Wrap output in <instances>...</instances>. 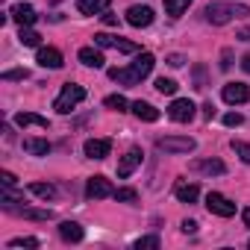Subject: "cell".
<instances>
[{
    "label": "cell",
    "instance_id": "ab89813d",
    "mask_svg": "<svg viewBox=\"0 0 250 250\" xmlns=\"http://www.w3.org/2000/svg\"><path fill=\"white\" fill-rule=\"evenodd\" d=\"M238 39H241V42H250V27H241V30H238Z\"/></svg>",
    "mask_w": 250,
    "mask_h": 250
},
{
    "label": "cell",
    "instance_id": "ba28073f",
    "mask_svg": "<svg viewBox=\"0 0 250 250\" xmlns=\"http://www.w3.org/2000/svg\"><path fill=\"white\" fill-rule=\"evenodd\" d=\"M94 44H97V47H115V50H121V53H139V44H136V42L118 39V36H106V33H97V36H94Z\"/></svg>",
    "mask_w": 250,
    "mask_h": 250
},
{
    "label": "cell",
    "instance_id": "4dcf8cb0",
    "mask_svg": "<svg viewBox=\"0 0 250 250\" xmlns=\"http://www.w3.org/2000/svg\"><path fill=\"white\" fill-rule=\"evenodd\" d=\"M115 200H124V203H136L139 194L133 188H115Z\"/></svg>",
    "mask_w": 250,
    "mask_h": 250
},
{
    "label": "cell",
    "instance_id": "30bf717a",
    "mask_svg": "<svg viewBox=\"0 0 250 250\" xmlns=\"http://www.w3.org/2000/svg\"><path fill=\"white\" fill-rule=\"evenodd\" d=\"M221 97L227 100V103H247L250 100V88L244 85V83H227L224 85V91H221Z\"/></svg>",
    "mask_w": 250,
    "mask_h": 250
},
{
    "label": "cell",
    "instance_id": "d4e9b609",
    "mask_svg": "<svg viewBox=\"0 0 250 250\" xmlns=\"http://www.w3.org/2000/svg\"><path fill=\"white\" fill-rule=\"evenodd\" d=\"M188 6H191V0H165V12H168V15H174V18H177V15H183Z\"/></svg>",
    "mask_w": 250,
    "mask_h": 250
},
{
    "label": "cell",
    "instance_id": "4316f807",
    "mask_svg": "<svg viewBox=\"0 0 250 250\" xmlns=\"http://www.w3.org/2000/svg\"><path fill=\"white\" fill-rule=\"evenodd\" d=\"M103 103H106L109 109H115V112H127V106H130V103H127V97H124V94H109V97H106Z\"/></svg>",
    "mask_w": 250,
    "mask_h": 250
},
{
    "label": "cell",
    "instance_id": "6da1fadb",
    "mask_svg": "<svg viewBox=\"0 0 250 250\" xmlns=\"http://www.w3.org/2000/svg\"><path fill=\"white\" fill-rule=\"evenodd\" d=\"M153 65H156V59H153V53H139L136 56V62L130 65V68H109V80H115V83H124V85H139L150 71H153Z\"/></svg>",
    "mask_w": 250,
    "mask_h": 250
},
{
    "label": "cell",
    "instance_id": "83f0119b",
    "mask_svg": "<svg viewBox=\"0 0 250 250\" xmlns=\"http://www.w3.org/2000/svg\"><path fill=\"white\" fill-rule=\"evenodd\" d=\"M229 147L238 153V159H241V162H247V165H250V145H247V142H235V139H232V145H229Z\"/></svg>",
    "mask_w": 250,
    "mask_h": 250
},
{
    "label": "cell",
    "instance_id": "7402d4cb",
    "mask_svg": "<svg viewBox=\"0 0 250 250\" xmlns=\"http://www.w3.org/2000/svg\"><path fill=\"white\" fill-rule=\"evenodd\" d=\"M77 9L83 15H100L109 9V0H77Z\"/></svg>",
    "mask_w": 250,
    "mask_h": 250
},
{
    "label": "cell",
    "instance_id": "1f68e13d",
    "mask_svg": "<svg viewBox=\"0 0 250 250\" xmlns=\"http://www.w3.org/2000/svg\"><path fill=\"white\" fill-rule=\"evenodd\" d=\"M9 247H39V238H12Z\"/></svg>",
    "mask_w": 250,
    "mask_h": 250
},
{
    "label": "cell",
    "instance_id": "277c9868",
    "mask_svg": "<svg viewBox=\"0 0 250 250\" xmlns=\"http://www.w3.org/2000/svg\"><path fill=\"white\" fill-rule=\"evenodd\" d=\"M156 147L162 153H191L197 147V142L188 139V136H159L156 139Z\"/></svg>",
    "mask_w": 250,
    "mask_h": 250
},
{
    "label": "cell",
    "instance_id": "2e32d148",
    "mask_svg": "<svg viewBox=\"0 0 250 250\" xmlns=\"http://www.w3.org/2000/svg\"><path fill=\"white\" fill-rule=\"evenodd\" d=\"M174 197H177V200H183V203H194V200L200 197V188H197L194 183L180 180V183L174 186Z\"/></svg>",
    "mask_w": 250,
    "mask_h": 250
},
{
    "label": "cell",
    "instance_id": "7bdbcfd3",
    "mask_svg": "<svg viewBox=\"0 0 250 250\" xmlns=\"http://www.w3.org/2000/svg\"><path fill=\"white\" fill-rule=\"evenodd\" d=\"M244 224L250 227V209H244Z\"/></svg>",
    "mask_w": 250,
    "mask_h": 250
},
{
    "label": "cell",
    "instance_id": "8fae6325",
    "mask_svg": "<svg viewBox=\"0 0 250 250\" xmlns=\"http://www.w3.org/2000/svg\"><path fill=\"white\" fill-rule=\"evenodd\" d=\"M127 21L133 24V27H150L153 24V9L150 6H130L127 9Z\"/></svg>",
    "mask_w": 250,
    "mask_h": 250
},
{
    "label": "cell",
    "instance_id": "74e56055",
    "mask_svg": "<svg viewBox=\"0 0 250 250\" xmlns=\"http://www.w3.org/2000/svg\"><path fill=\"white\" fill-rule=\"evenodd\" d=\"M183 232H197V224L186 218V221H183Z\"/></svg>",
    "mask_w": 250,
    "mask_h": 250
},
{
    "label": "cell",
    "instance_id": "ffe728a7",
    "mask_svg": "<svg viewBox=\"0 0 250 250\" xmlns=\"http://www.w3.org/2000/svg\"><path fill=\"white\" fill-rule=\"evenodd\" d=\"M77 56H80V62H83V65H88V68H103V62H106V59H103V53H100L97 47H83Z\"/></svg>",
    "mask_w": 250,
    "mask_h": 250
},
{
    "label": "cell",
    "instance_id": "cb8c5ba5",
    "mask_svg": "<svg viewBox=\"0 0 250 250\" xmlns=\"http://www.w3.org/2000/svg\"><path fill=\"white\" fill-rule=\"evenodd\" d=\"M30 191H33L36 197H42V200H53V197H56V188H53L50 183H30Z\"/></svg>",
    "mask_w": 250,
    "mask_h": 250
},
{
    "label": "cell",
    "instance_id": "b9f144b4",
    "mask_svg": "<svg viewBox=\"0 0 250 250\" xmlns=\"http://www.w3.org/2000/svg\"><path fill=\"white\" fill-rule=\"evenodd\" d=\"M241 68H244V71H247V74H250V53H247V56H244V59H241Z\"/></svg>",
    "mask_w": 250,
    "mask_h": 250
},
{
    "label": "cell",
    "instance_id": "3957f363",
    "mask_svg": "<svg viewBox=\"0 0 250 250\" xmlns=\"http://www.w3.org/2000/svg\"><path fill=\"white\" fill-rule=\"evenodd\" d=\"M85 100V88L83 85H77V83H65V88H62V94L56 97V103H53V109L59 112V115H68L77 103H83Z\"/></svg>",
    "mask_w": 250,
    "mask_h": 250
},
{
    "label": "cell",
    "instance_id": "ac0fdd59",
    "mask_svg": "<svg viewBox=\"0 0 250 250\" xmlns=\"http://www.w3.org/2000/svg\"><path fill=\"white\" fill-rule=\"evenodd\" d=\"M15 124H18V127H39V130H47V127H50L47 118H42V115H36V112H21V115H15Z\"/></svg>",
    "mask_w": 250,
    "mask_h": 250
},
{
    "label": "cell",
    "instance_id": "5bb4252c",
    "mask_svg": "<svg viewBox=\"0 0 250 250\" xmlns=\"http://www.w3.org/2000/svg\"><path fill=\"white\" fill-rule=\"evenodd\" d=\"M36 59H39L42 68H53V71L65 65V62H62V53H59L56 47H39V56H36Z\"/></svg>",
    "mask_w": 250,
    "mask_h": 250
},
{
    "label": "cell",
    "instance_id": "f35d334b",
    "mask_svg": "<svg viewBox=\"0 0 250 250\" xmlns=\"http://www.w3.org/2000/svg\"><path fill=\"white\" fill-rule=\"evenodd\" d=\"M203 115H206V118H215V106H212V103H203Z\"/></svg>",
    "mask_w": 250,
    "mask_h": 250
},
{
    "label": "cell",
    "instance_id": "d6a6232c",
    "mask_svg": "<svg viewBox=\"0 0 250 250\" xmlns=\"http://www.w3.org/2000/svg\"><path fill=\"white\" fill-rule=\"evenodd\" d=\"M241 121H244V118H241L238 112H227V115H224V124H227V127H241Z\"/></svg>",
    "mask_w": 250,
    "mask_h": 250
},
{
    "label": "cell",
    "instance_id": "e575fe53",
    "mask_svg": "<svg viewBox=\"0 0 250 250\" xmlns=\"http://www.w3.org/2000/svg\"><path fill=\"white\" fill-rule=\"evenodd\" d=\"M3 80H27V71H24V68H18V71H6Z\"/></svg>",
    "mask_w": 250,
    "mask_h": 250
},
{
    "label": "cell",
    "instance_id": "60d3db41",
    "mask_svg": "<svg viewBox=\"0 0 250 250\" xmlns=\"http://www.w3.org/2000/svg\"><path fill=\"white\" fill-rule=\"evenodd\" d=\"M103 21H106V24H109V27H115V24H118V18H115V15H109V12H106V15H103Z\"/></svg>",
    "mask_w": 250,
    "mask_h": 250
},
{
    "label": "cell",
    "instance_id": "f1b7e54d",
    "mask_svg": "<svg viewBox=\"0 0 250 250\" xmlns=\"http://www.w3.org/2000/svg\"><path fill=\"white\" fill-rule=\"evenodd\" d=\"M156 91H162V94H174V91H177V83H174L171 77H159V80H156Z\"/></svg>",
    "mask_w": 250,
    "mask_h": 250
},
{
    "label": "cell",
    "instance_id": "f546056e",
    "mask_svg": "<svg viewBox=\"0 0 250 250\" xmlns=\"http://www.w3.org/2000/svg\"><path fill=\"white\" fill-rule=\"evenodd\" d=\"M156 247H159V238L156 235H145V238L136 241V250H156Z\"/></svg>",
    "mask_w": 250,
    "mask_h": 250
},
{
    "label": "cell",
    "instance_id": "5b68a950",
    "mask_svg": "<svg viewBox=\"0 0 250 250\" xmlns=\"http://www.w3.org/2000/svg\"><path fill=\"white\" fill-rule=\"evenodd\" d=\"M206 209H209L212 215H218V218H232V215H235V203H232L229 197L218 194V191H209V194H206Z\"/></svg>",
    "mask_w": 250,
    "mask_h": 250
},
{
    "label": "cell",
    "instance_id": "44dd1931",
    "mask_svg": "<svg viewBox=\"0 0 250 250\" xmlns=\"http://www.w3.org/2000/svg\"><path fill=\"white\" fill-rule=\"evenodd\" d=\"M6 212H15V215H24V218H33V221H50L53 218V212L50 209H24V206H9Z\"/></svg>",
    "mask_w": 250,
    "mask_h": 250
},
{
    "label": "cell",
    "instance_id": "4fadbf2b",
    "mask_svg": "<svg viewBox=\"0 0 250 250\" xmlns=\"http://www.w3.org/2000/svg\"><path fill=\"white\" fill-rule=\"evenodd\" d=\"M83 150H85L88 159H106L109 150H112V142H109V139H88Z\"/></svg>",
    "mask_w": 250,
    "mask_h": 250
},
{
    "label": "cell",
    "instance_id": "8d00e7d4",
    "mask_svg": "<svg viewBox=\"0 0 250 250\" xmlns=\"http://www.w3.org/2000/svg\"><path fill=\"white\" fill-rule=\"evenodd\" d=\"M0 183H3V186H9V188H12V186H15V177H12L9 171H3V174H0Z\"/></svg>",
    "mask_w": 250,
    "mask_h": 250
},
{
    "label": "cell",
    "instance_id": "52a82bcc",
    "mask_svg": "<svg viewBox=\"0 0 250 250\" xmlns=\"http://www.w3.org/2000/svg\"><path fill=\"white\" fill-rule=\"evenodd\" d=\"M85 197L91 200H103V197H115V186L106 177H91L85 183Z\"/></svg>",
    "mask_w": 250,
    "mask_h": 250
},
{
    "label": "cell",
    "instance_id": "e0dca14e",
    "mask_svg": "<svg viewBox=\"0 0 250 250\" xmlns=\"http://www.w3.org/2000/svg\"><path fill=\"white\" fill-rule=\"evenodd\" d=\"M59 235H62V241H71V244H77V241H83V227L80 224H74V221H62L59 224Z\"/></svg>",
    "mask_w": 250,
    "mask_h": 250
},
{
    "label": "cell",
    "instance_id": "836d02e7",
    "mask_svg": "<svg viewBox=\"0 0 250 250\" xmlns=\"http://www.w3.org/2000/svg\"><path fill=\"white\" fill-rule=\"evenodd\" d=\"M168 65H171V68H183V65H186V56H180V53H171V56H168Z\"/></svg>",
    "mask_w": 250,
    "mask_h": 250
},
{
    "label": "cell",
    "instance_id": "9c48e42d",
    "mask_svg": "<svg viewBox=\"0 0 250 250\" xmlns=\"http://www.w3.org/2000/svg\"><path fill=\"white\" fill-rule=\"evenodd\" d=\"M142 156H145V153H142L139 147L127 150V153L121 156V162H118V177H121V180H127V177H130V174H133V171L142 165Z\"/></svg>",
    "mask_w": 250,
    "mask_h": 250
},
{
    "label": "cell",
    "instance_id": "d6986e66",
    "mask_svg": "<svg viewBox=\"0 0 250 250\" xmlns=\"http://www.w3.org/2000/svg\"><path fill=\"white\" fill-rule=\"evenodd\" d=\"M133 115H136L139 121H147V124L159 121V109H153V106L145 103V100H136V103H133Z\"/></svg>",
    "mask_w": 250,
    "mask_h": 250
},
{
    "label": "cell",
    "instance_id": "8992f818",
    "mask_svg": "<svg viewBox=\"0 0 250 250\" xmlns=\"http://www.w3.org/2000/svg\"><path fill=\"white\" fill-rule=\"evenodd\" d=\"M194 103L188 100V97H177L174 103H171V109H168V118L171 121H177V124H188L191 118H194Z\"/></svg>",
    "mask_w": 250,
    "mask_h": 250
},
{
    "label": "cell",
    "instance_id": "603a6c76",
    "mask_svg": "<svg viewBox=\"0 0 250 250\" xmlns=\"http://www.w3.org/2000/svg\"><path fill=\"white\" fill-rule=\"evenodd\" d=\"M24 150L33 156H44V153H50V142L47 139H24Z\"/></svg>",
    "mask_w": 250,
    "mask_h": 250
},
{
    "label": "cell",
    "instance_id": "9a60e30c",
    "mask_svg": "<svg viewBox=\"0 0 250 250\" xmlns=\"http://www.w3.org/2000/svg\"><path fill=\"white\" fill-rule=\"evenodd\" d=\"M9 15H12L21 27H33V24H36V18H39V15H36V9H33L30 3H18V6H12V12H9Z\"/></svg>",
    "mask_w": 250,
    "mask_h": 250
},
{
    "label": "cell",
    "instance_id": "7c38bea8",
    "mask_svg": "<svg viewBox=\"0 0 250 250\" xmlns=\"http://www.w3.org/2000/svg\"><path fill=\"white\" fill-rule=\"evenodd\" d=\"M188 168H191L194 174H206V177H212V174L218 177V174H224V171H227V165H224L221 159H194Z\"/></svg>",
    "mask_w": 250,
    "mask_h": 250
},
{
    "label": "cell",
    "instance_id": "d590c367",
    "mask_svg": "<svg viewBox=\"0 0 250 250\" xmlns=\"http://www.w3.org/2000/svg\"><path fill=\"white\" fill-rule=\"evenodd\" d=\"M229 65H232V50H224V53H221V68L227 71Z\"/></svg>",
    "mask_w": 250,
    "mask_h": 250
},
{
    "label": "cell",
    "instance_id": "484cf974",
    "mask_svg": "<svg viewBox=\"0 0 250 250\" xmlns=\"http://www.w3.org/2000/svg\"><path fill=\"white\" fill-rule=\"evenodd\" d=\"M39 33L36 30H30V27H21V36H18V42L24 44V47H39Z\"/></svg>",
    "mask_w": 250,
    "mask_h": 250
},
{
    "label": "cell",
    "instance_id": "7a4b0ae2",
    "mask_svg": "<svg viewBox=\"0 0 250 250\" xmlns=\"http://www.w3.org/2000/svg\"><path fill=\"white\" fill-rule=\"evenodd\" d=\"M203 15H206L209 24L224 27V24H229V21H235V18H247V15H250V6H244V3H229V0H215V3L206 6Z\"/></svg>",
    "mask_w": 250,
    "mask_h": 250
}]
</instances>
